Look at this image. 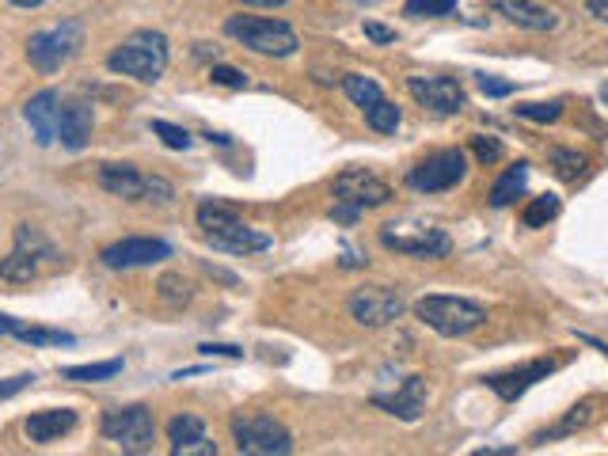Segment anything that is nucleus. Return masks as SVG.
I'll return each mask as SVG.
<instances>
[{
  "mask_svg": "<svg viewBox=\"0 0 608 456\" xmlns=\"http://www.w3.org/2000/svg\"><path fill=\"white\" fill-rule=\"evenodd\" d=\"M198 228L209 244L217 251H228V255H255V251H266L274 244L266 232L244 225L236 217V209L225 206V202H202L198 206Z\"/></svg>",
  "mask_w": 608,
  "mask_h": 456,
  "instance_id": "obj_1",
  "label": "nucleus"
},
{
  "mask_svg": "<svg viewBox=\"0 0 608 456\" xmlns=\"http://www.w3.org/2000/svg\"><path fill=\"white\" fill-rule=\"evenodd\" d=\"M168 38L160 31H133L122 46H114L107 69L118 76H133L141 84H156L168 69Z\"/></svg>",
  "mask_w": 608,
  "mask_h": 456,
  "instance_id": "obj_2",
  "label": "nucleus"
},
{
  "mask_svg": "<svg viewBox=\"0 0 608 456\" xmlns=\"http://www.w3.org/2000/svg\"><path fill=\"white\" fill-rule=\"evenodd\" d=\"M415 316L445 339H464V335H472L487 323V308L479 301H468V297L430 293V297L415 301Z\"/></svg>",
  "mask_w": 608,
  "mask_h": 456,
  "instance_id": "obj_3",
  "label": "nucleus"
},
{
  "mask_svg": "<svg viewBox=\"0 0 608 456\" xmlns=\"http://www.w3.org/2000/svg\"><path fill=\"white\" fill-rule=\"evenodd\" d=\"M225 35L263 57H293L297 46H301V38H297V31L289 23L263 16H228Z\"/></svg>",
  "mask_w": 608,
  "mask_h": 456,
  "instance_id": "obj_4",
  "label": "nucleus"
},
{
  "mask_svg": "<svg viewBox=\"0 0 608 456\" xmlns=\"http://www.w3.org/2000/svg\"><path fill=\"white\" fill-rule=\"evenodd\" d=\"M54 263H61V255H57V247L46 240V232H42V228H31V225H19L16 244H12V251L0 259V278H4V282L27 285V282H35L38 274Z\"/></svg>",
  "mask_w": 608,
  "mask_h": 456,
  "instance_id": "obj_5",
  "label": "nucleus"
},
{
  "mask_svg": "<svg viewBox=\"0 0 608 456\" xmlns=\"http://www.w3.org/2000/svg\"><path fill=\"white\" fill-rule=\"evenodd\" d=\"M84 46V23L80 19H61L50 31H38L27 38V61L35 65L42 76L61 73Z\"/></svg>",
  "mask_w": 608,
  "mask_h": 456,
  "instance_id": "obj_6",
  "label": "nucleus"
},
{
  "mask_svg": "<svg viewBox=\"0 0 608 456\" xmlns=\"http://www.w3.org/2000/svg\"><path fill=\"white\" fill-rule=\"evenodd\" d=\"M99 434H103V441L118 445L122 453H149L152 441H156V418L145 403H130V407L107 411L99 422Z\"/></svg>",
  "mask_w": 608,
  "mask_h": 456,
  "instance_id": "obj_7",
  "label": "nucleus"
},
{
  "mask_svg": "<svg viewBox=\"0 0 608 456\" xmlns=\"http://www.w3.org/2000/svg\"><path fill=\"white\" fill-rule=\"evenodd\" d=\"M232 441L244 456H289L293 434L270 415H236L232 418Z\"/></svg>",
  "mask_w": 608,
  "mask_h": 456,
  "instance_id": "obj_8",
  "label": "nucleus"
},
{
  "mask_svg": "<svg viewBox=\"0 0 608 456\" xmlns=\"http://www.w3.org/2000/svg\"><path fill=\"white\" fill-rule=\"evenodd\" d=\"M99 187L114 194V198H126V202H141V198H152V202H171L175 198V187L160 175H141L133 164H103L99 168Z\"/></svg>",
  "mask_w": 608,
  "mask_h": 456,
  "instance_id": "obj_9",
  "label": "nucleus"
},
{
  "mask_svg": "<svg viewBox=\"0 0 608 456\" xmlns=\"http://www.w3.org/2000/svg\"><path fill=\"white\" fill-rule=\"evenodd\" d=\"M464 175H468V156L460 149H441L407 171V187L418 194H441V190H453Z\"/></svg>",
  "mask_w": 608,
  "mask_h": 456,
  "instance_id": "obj_10",
  "label": "nucleus"
},
{
  "mask_svg": "<svg viewBox=\"0 0 608 456\" xmlns=\"http://www.w3.org/2000/svg\"><path fill=\"white\" fill-rule=\"evenodd\" d=\"M403 297H399V289L392 285H361L350 293V301H346V312L354 316V323L361 327H369V331H377V327H388V323H396L403 316Z\"/></svg>",
  "mask_w": 608,
  "mask_h": 456,
  "instance_id": "obj_11",
  "label": "nucleus"
},
{
  "mask_svg": "<svg viewBox=\"0 0 608 456\" xmlns=\"http://www.w3.org/2000/svg\"><path fill=\"white\" fill-rule=\"evenodd\" d=\"M99 259L107 270H137V266H152L171 259L168 240H152V236H126V240H114L99 251Z\"/></svg>",
  "mask_w": 608,
  "mask_h": 456,
  "instance_id": "obj_12",
  "label": "nucleus"
},
{
  "mask_svg": "<svg viewBox=\"0 0 608 456\" xmlns=\"http://www.w3.org/2000/svg\"><path fill=\"white\" fill-rule=\"evenodd\" d=\"M407 92L415 95L418 107L441 114V118L445 114H460L468 107V95H464L460 80H453V76H411Z\"/></svg>",
  "mask_w": 608,
  "mask_h": 456,
  "instance_id": "obj_13",
  "label": "nucleus"
},
{
  "mask_svg": "<svg viewBox=\"0 0 608 456\" xmlns=\"http://www.w3.org/2000/svg\"><path fill=\"white\" fill-rule=\"evenodd\" d=\"M331 194H335V202H346V206H358V209H373L392 202V187L365 168H350L342 171V175H335Z\"/></svg>",
  "mask_w": 608,
  "mask_h": 456,
  "instance_id": "obj_14",
  "label": "nucleus"
},
{
  "mask_svg": "<svg viewBox=\"0 0 608 456\" xmlns=\"http://www.w3.org/2000/svg\"><path fill=\"white\" fill-rule=\"evenodd\" d=\"M380 244L396 255L411 259H445L453 251V240L445 228H418V232H392V225L380 232Z\"/></svg>",
  "mask_w": 608,
  "mask_h": 456,
  "instance_id": "obj_15",
  "label": "nucleus"
},
{
  "mask_svg": "<svg viewBox=\"0 0 608 456\" xmlns=\"http://www.w3.org/2000/svg\"><path fill=\"white\" fill-rule=\"evenodd\" d=\"M555 369H559V361L555 358H532V361H525V365L506 369V373H491V377H487V388H491L498 399L517 403L529 388H536L540 380H548Z\"/></svg>",
  "mask_w": 608,
  "mask_h": 456,
  "instance_id": "obj_16",
  "label": "nucleus"
},
{
  "mask_svg": "<svg viewBox=\"0 0 608 456\" xmlns=\"http://www.w3.org/2000/svg\"><path fill=\"white\" fill-rule=\"evenodd\" d=\"M92 130H95L92 103L80 99V95H61V111H57V145L80 152L88 141H92Z\"/></svg>",
  "mask_w": 608,
  "mask_h": 456,
  "instance_id": "obj_17",
  "label": "nucleus"
},
{
  "mask_svg": "<svg viewBox=\"0 0 608 456\" xmlns=\"http://www.w3.org/2000/svg\"><path fill=\"white\" fill-rule=\"evenodd\" d=\"M61 95L57 88H42L38 95L27 99V107H23V118H27V126L35 133V141L42 149H50L57 145V111H61Z\"/></svg>",
  "mask_w": 608,
  "mask_h": 456,
  "instance_id": "obj_18",
  "label": "nucleus"
},
{
  "mask_svg": "<svg viewBox=\"0 0 608 456\" xmlns=\"http://www.w3.org/2000/svg\"><path fill=\"white\" fill-rule=\"evenodd\" d=\"M168 441L175 456H217V441H209L206 422L198 415H175L168 422Z\"/></svg>",
  "mask_w": 608,
  "mask_h": 456,
  "instance_id": "obj_19",
  "label": "nucleus"
},
{
  "mask_svg": "<svg viewBox=\"0 0 608 456\" xmlns=\"http://www.w3.org/2000/svg\"><path fill=\"white\" fill-rule=\"evenodd\" d=\"M377 407H384L388 415L403 418V422H418L422 411H426V380L418 377H407L403 384L396 388V396H373Z\"/></svg>",
  "mask_w": 608,
  "mask_h": 456,
  "instance_id": "obj_20",
  "label": "nucleus"
},
{
  "mask_svg": "<svg viewBox=\"0 0 608 456\" xmlns=\"http://www.w3.org/2000/svg\"><path fill=\"white\" fill-rule=\"evenodd\" d=\"M491 8L498 16H506L510 23L525 27V31H555L559 27V16L551 8H540V4H529V0H491Z\"/></svg>",
  "mask_w": 608,
  "mask_h": 456,
  "instance_id": "obj_21",
  "label": "nucleus"
},
{
  "mask_svg": "<svg viewBox=\"0 0 608 456\" xmlns=\"http://www.w3.org/2000/svg\"><path fill=\"white\" fill-rule=\"evenodd\" d=\"M73 426H76V411H69V407L35 411V415L23 422V430H27V437H31L35 445H54V441H61Z\"/></svg>",
  "mask_w": 608,
  "mask_h": 456,
  "instance_id": "obj_22",
  "label": "nucleus"
},
{
  "mask_svg": "<svg viewBox=\"0 0 608 456\" xmlns=\"http://www.w3.org/2000/svg\"><path fill=\"white\" fill-rule=\"evenodd\" d=\"M589 422H593V403H589V399H582V403H574V407H570L559 422H551L548 430L532 434L529 441H532V445H548V441H559V437H570V434H578V430H586Z\"/></svg>",
  "mask_w": 608,
  "mask_h": 456,
  "instance_id": "obj_23",
  "label": "nucleus"
},
{
  "mask_svg": "<svg viewBox=\"0 0 608 456\" xmlns=\"http://www.w3.org/2000/svg\"><path fill=\"white\" fill-rule=\"evenodd\" d=\"M525 183H529V164H525V160H517V164H510V168H506L502 175H498V179H494L491 206L494 209L513 206V202L525 194Z\"/></svg>",
  "mask_w": 608,
  "mask_h": 456,
  "instance_id": "obj_24",
  "label": "nucleus"
},
{
  "mask_svg": "<svg viewBox=\"0 0 608 456\" xmlns=\"http://www.w3.org/2000/svg\"><path fill=\"white\" fill-rule=\"evenodd\" d=\"M12 339L27 342V346H76V335L69 331H54V327H35V323L12 320Z\"/></svg>",
  "mask_w": 608,
  "mask_h": 456,
  "instance_id": "obj_25",
  "label": "nucleus"
},
{
  "mask_svg": "<svg viewBox=\"0 0 608 456\" xmlns=\"http://www.w3.org/2000/svg\"><path fill=\"white\" fill-rule=\"evenodd\" d=\"M548 164L563 183H574V179L589 168V156L586 152H578V149H563V145H555V149H548Z\"/></svg>",
  "mask_w": 608,
  "mask_h": 456,
  "instance_id": "obj_26",
  "label": "nucleus"
},
{
  "mask_svg": "<svg viewBox=\"0 0 608 456\" xmlns=\"http://www.w3.org/2000/svg\"><path fill=\"white\" fill-rule=\"evenodd\" d=\"M342 92L350 95V103H354V107H361V111H369L377 99H384V92H380L377 80H373V76H361V73L342 76Z\"/></svg>",
  "mask_w": 608,
  "mask_h": 456,
  "instance_id": "obj_27",
  "label": "nucleus"
},
{
  "mask_svg": "<svg viewBox=\"0 0 608 456\" xmlns=\"http://www.w3.org/2000/svg\"><path fill=\"white\" fill-rule=\"evenodd\" d=\"M122 373V358L111 361H92V365H69L61 369V380H76V384H99V380H111Z\"/></svg>",
  "mask_w": 608,
  "mask_h": 456,
  "instance_id": "obj_28",
  "label": "nucleus"
},
{
  "mask_svg": "<svg viewBox=\"0 0 608 456\" xmlns=\"http://www.w3.org/2000/svg\"><path fill=\"white\" fill-rule=\"evenodd\" d=\"M559 198L555 194H540V198H532L529 206L521 209V225L525 228H544L548 221H555L559 217Z\"/></svg>",
  "mask_w": 608,
  "mask_h": 456,
  "instance_id": "obj_29",
  "label": "nucleus"
},
{
  "mask_svg": "<svg viewBox=\"0 0 608 456\" xmlns=\"http://www.w3.org/2000/svg\"><path fill=\"white\" fill-rule=\"evenodd\" d=\"M365 122H369V130H377V133H396L399 122H403V114H399V107L392 99H377V103L365 111Z\"/></svg>",
  "mask_w": 608,
  "mask_h": 456,
  "instance_id": "obj_30",
  "label": "nucleus"
},
{
  "mask_svg": "<svg viewBox=\"0 0 608 456\" xmlns=\"http://www.w3.org/2000/svg\"><path fill=\"white\" fill-rule=\"evenodd\" d=\"M456 12V0H407L403 4V16L411 19H441V16H453Z\"/></svg>",
  "mask_w": 608,
  "mask_h": 456,
  "instance_id": "obj_31",
  "label": "nucleus"
},
{
  "mask_svg": "<svg viewBox=\"0 0 608 456\" xmlns=\"http://www.w3.org/2000/svg\"><path fill=\"white\" fill-rule=\"evenodd\" d=\"M152 133L175 152H187L190 149V133L183 126H175V122H164V118H152Z\"/></svg>",
  "mask_w": 608,
  "mask_h": 456,
  "instance_id": "obj_32",
  "label": "nucleus"
},
{
  "mask_svg": "<svg viewBox=\"0 0 608 456\" xmlns=\"http://www.w3.org/2000/svg\"><path fill=\"white\" fill-rule=\"evenodd\" d=\"M160 297L168 304H187L190 297H194V289H190V282H183L179 274H164V278H160Z\"/></svg>",
  "mask_w": 608,
  "mask_h": 456,
  "instance_id": "obj_33",
  "label": "nucleus"
},
{
  "mask_svg": "<svg viewBox=\"0 0 608 456\" xmlns=\"http://www.w3.org/2000/svg\"><path fill=\"white\" fill-rule=\"evenodd\" d=\"M517 114L529 118V122H555V118L563 114V103H559V99H551V103H521Z\"/></svg>",
  "mask_w": 608,
  "mask_h": 456,
  "instance_id": "obj_34",
  "label": "nucleus"
},
{
  "mask_svg": "<svg viewBox=\"0 0 608 456\" xmlns=\"http://www.w3.org/2000/svg\"><path fill=\"white\" fill-rule=\"evenodd\" d=\"M472 152H475V160L487 168V164H494V160H502V141L498 137H472Z\"/></svg>",
  "mask_w": 608,
  "mask_h": 456,
  "instance_id": "obj_35",
  "label": "nucleus"
},
{
  "mask_svg": "<svg viewBox=\"0 0 608 456\" xmlns=\"http://www.w3.org/2000/svg\"><path fill=\"white\" fill-rule=\"evenodd\" d=\"M479 92L487 95V99H506V95H513V80H502V76L479 73Z\"/></svg>",
  "mask_w": 608,
  "mask_h": 456,
  "instance_id": "obj_36",
  "label": "nucleus"
},
{
  "mask_svg": "<svg viewBox=\"0 0 608 456\" xmlns=\"http://www.w3.org/2000/svg\"><path fill=\"white\" fill-rule=\"evenodd\" d=\"M209 76H213V84H221V88H247V76L240 73V69H232V65H213Z\"/></svg>",
  "mask_w": 608,
  "mask_h": 456,
  "instance_id": "obj_37",
  "label": "nucleus"
},
{
  "mask_svg": "<svg viewBox=\"0 0 608 456\" xmlns=\"http://www.w3.org/2000/svg\"><path fill=\"white\" fill-rule=\"evenodd\" d=\"M198 354H206V358H244V350H240V346H228V342H202Z\"/></svg>",
  "mask_w": 608,
  "mask_h": 456,
  "instance_id": "obj_38",
  "label": "nucleus"
},
{
  "mask_svg": "<svg viewBox=\"0 0 608 456\" xmlns=\"http://www.w3.org/2000/svg\"><path fill=\"white\" fill-rule=\"evenodd\" d=\"M31 384H35V373H19V377H12V380H0V399L16 396V392L31 388Z\"/></svg>",
  "mask_w": 608,
  "mask_h": 456,
  "instance_id": "obj_39",
  "label": "nucleus"
},
{
  "mask_svg": "<svg viewBox=\"0 0 608 456\" xmlns=\"http://www.w3.org/2000/svg\"><path fill=\"white\" fill-rule=\"evenodd\" d=\"M365 38H373V42H380V46H388V42H396V31L392 27H384V23H365Z\"/></svg>",
  "mask_w": 608,
  "mask_h": 456,
  "instance_id": "obj_40",
  "label": "nucleus"
},
{
  "mask_svg": "<svg viewBox=\"0 0 608 456\" xmlns=\"http://www.w3.org/2000/svg\"><path fill=\"white\" fill-rule=\"evenodd\" d=\"M361 217V209L358 206H346V202H335L331 206V221H342V225H354Z\"/></svg>",
  "mask_w": 608,
  "mask_h": 456,
  "instance_id": "obj_41",
  "label": "nucleus"
},
{
  "mask_svg": "<svg viewBox=\"0 0 608 456\" xmlns=\"http://www.w3.org/2000/svg\"><path fill=\"white\" fill-rule=\"evenodd\" d=\"M586 12L593 19H601V23H608V0H589L586 4Z\"/></svg>",
  "mask_w": 608,
  "mask_h": 456,
  "instance_id": "obj_42",
  "label": "nucleus"
},
{
  "mask_svg": "<svg viewBox=\"0 0 608 456\" xmlns=\"http://www.w3.org/2000/svg\"><path fill=\"white\" fill-rule=\"evenodd\" d=\"M247 8H282V4H289V0H244Z\"/></svg>",
  "mask_w": 608,
  "mask_h": 456,
  "instance_id": "obj_43",
  "label": "nucleus"
},
{
  "mask_svg": "<svg viewBox=\"0 0 608 456\" xmlns=\"http://www.w3.org/2000/svg\"><path fill=\"white\" fill-rule=\"evenodd\" d=\"M582 342H589L593 350H601V354H605V358H608V342H597V339H589V335H582Z\"/></svg>",
  "mask_w": 608,
  "mask_h": 456,
  "instance_id": "obj_44",
  "label": "nucleus"
},
{
  "mask_svg": "<svg viewBox=\"0 0 608 456\" xmlns=\"http://www.w3.org/2000/svg\"><path fill=\"white\" fill-rule=\"evenodd\" d=\"M12 320H16V316H4V312H0V335H8V331H12Z\"/></svg>",
  "mask_w": 608,
  "mask_h": 456,
  "instance_id": "obj_45",
  "label": "nucleus"
},
{
  "mask_svg": "<svg viewBox=\"0 0 608 456\" xmlns=\"http://www.w3.org/2000/svg\"><path fill=\"white\" fill-rule=\"evenodd\" d=\"M12 4H16V8H42L46 0H12Z\"/></svg>",
  "mask_w": 608,
  "mask_h": 456,
  "instance_id": "obj_46",
  "label": "nucleus"
},
{
  "mask_svg": "<svg viewBox=\"0 0 608 456\" xmlns=\"http://www.w3.org/2000/svg\"><path fill=\"white\" fill-rule=\"evenodd\" d=\"M601 103H608V84L601 88Z\"/></svg>",
  "mask_w": 608,
  "mask_h": 456,
  "instance_id": "obj_47",
  "label": "nucleus"
},
{
  "mask_svg": "<svg viewBox=\"0 0 608 456\" xmlns=\"http://www.w3.org/2000/svg\"><path fill=\"white\" fill-rule=\"evenodd\" d=\"M365 4H373V0H365Z\"/></svg>",
  "mask_w": 608,
  "mask_h": 456,
  "instance_id": "obj_48",
  "label": "nucleus"
}]
</instances>
